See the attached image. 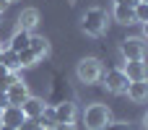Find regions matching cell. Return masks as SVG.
<instances>
[{
    "label": "cell",
    "mask_w": 148,
    "mask_h": 130,
    "mask_svg": "<svg viewBox=\"0 0 148 130\" xmlns=\"http://www.w3.org/2000/svg\"><path fill=\"white\" fill-rule=\"evenodd\" d=\"M107 10L104 8H88L86 13H83V18H81V29H83V34H88V36H101L104 31H107Z\"/></svg>",
    "instance_id": "1"
},
{
    "label": "cell",
    "mask_w": 148,
    "mask_h": 130,
    "mask_svg": "<svg viewBox=\"0 0 148 130\" xmlns=\"http://www.w3.org/2000/svg\"><path fill=\"white\" fill-rule=\"evenodd\" d=\"M23 120H26V117H23L21 107H10V104H5V107H3V112H0V125H8V128H18Z\"/></svg>",
    "instance_id": "7"
},
{
    "label": "cell",
    "mask_w": 148,
    "mask_h": 130,
    "mask_svg": "<svg viewBox=\"0 0 148 130\" xmlns=\"http://www.w3.org/2000/svg\"><path fill=\"white\" fill-rule=\"evenodd\" d=\"M0 130H18V128H8V125H0Z\"/></svg>",
    "instance_id": "25"
},
{
    "label": "cell",
    "mask_w": 148,
    "mask_h": 130,
    "mask_svg": "<svg viewBox=\"0 0 148 130\" xmlns=\"http://www.w3.org/2000/svg\"><path fill=\"white\" fill-rule=\"evenodd\" d=\"M101 130H133V125L130 122H107Z\"/></svg>",
    "instance_id": "19"
},
{
    "label": "cell",
    "mask_w": 148,
    "mask_h": 130,
    "mask_svg": "<svg viewBox=\"0 0 148 130\" xmlns=\"http://www.w3.org/2000/svg\"><path fill=\"white\" fill-rule=\"evenodd\" d=\"M55 107V120L57 122H75V104L73 102H57Z\"/></svg>",
    "instance_id": "9"
},
{
    "label": "cell",
    "mask_w": 148,
    "mask_h": 130,
    "mask_svg": "<svg viewBox=\"0 0 148 130\" xmlns=\"http://www.w3.org/2000/svg\"><path fill=\"white\" fill-rule=\"evenodd\" d=\"M112 3H114V5H135L138 0H112Z\"/></svg>",
    "instance_id": "21"
},
{
    "label": "cell",
    "mask_w": 148,
    "mask_h": 130,
    "mask_svg": "<svg viewBox=\"0 0 148 130\" xmlns=\"http://www.w3.org/2000/svg\"><path fill=\"white\" fill-rule=\"evenodd\" d=\"M52 130H75V122H57Z\"/></svg>",
    "instance_id": "20"
},
{
    "label": "cell",
    "mask_w": 148,
    "mask_h": 130,
    "mask_svg": "<svg viewBox=\"0 0 148 130\" xmlns=\"http://www.w3.org/2000/svg\"><path fill=\"white\" fill-rule=\"evenodd\" d=\"M29 50L42 60V57H47V52H49V42H47L44 36H34V34H31V39H29Z\"/></svg>",
    "instance_id": "15"
},
{
    "label": "cell",
    "mask_w": 148,
    "mask_h": 130,
    "mask_svg": "<svg viewBox=\"0 0 148 130\" xmlns=\"http://www.w3.org/2000/svg\"><path fill=\"white\" fill-rule=\"evenodd\" d=\"M3 107H5V104H3V102H0V112H3Z\"/></svg>",
    "instance_id": "27"
},
{
    "label": "cell",
    "mask_w": 148,
    "mask_h": 130,
    "mask_svg": "<svg viewBox=\"0 0 148 130\" xmlns=\"http://www.w3.org/2000/svg\"><path fill=\"white\" fill-rule=\"evenodd\" d=\"M101 81H104V86H107V91L109 94H125L127 91V86H130V78L125 76V70L122 68H112V70H107V73H101Z\"/></svg>",
    "instance_id": "4"
},
{
    "label": "cell",
    "mask_w": 148,
    "mask_h": 130,
    "mask_svg": "<svg viewBox=\"0 0 148 130\" xmlns=\"http://www.w3.org/2000/svg\"><path fill=\"white\" fill-rule=\"evenodd\" d=\"M0 102L5 104V86H0Z\"/></svg>",
    "instance_id": "24"
},
{
    "label": "cell",
    "mask_w": 148,
    "mask_h": 130,
    "mask_svg": "<svg viewBox=\"0 0 148 130\" xmlns=\"http://www.w3.org/2000/svg\"><path fill=\"white\" fill-rule=\"evenodd\" d=\"M120 52L125 60H143L146 57V39L143 36H127V39H122Z\"/></svg>",
    "instance_id": "5"
},
{
    "label": "cell",
    "mask_w": 148,
    "mask_h": 130,
    "mask_svg": "<svg viewBox=\"0 0 148 130\" xmlns=\"http://www.w3.org/2000/svg\"><path fill=\"white\" fill-rule=\"evenodd\" d=\"M34 130H44V128H39V125H36V128H34Z\"/></svg>",
    "instance_id": "28"
},
{
    "label": "cell",
    "mask_w": 148,
    "mask_h": 130,
    "mask_svg": "<svg viewBox=\"0 0 148 130\" xmlns=\"http://www.w3.org/2000/svg\"><path fill=\"white\" fill-rule=\"evenodd\" d=\"M0 47H3V44H0Z\"/></svg>",
    "instance_id": "31"
},
{
    "label": "cell",
    "mask_w": 148,
    "mask_h": 130,
    "mask_svg": "<svg viewBox=\"0 0 148 130\" xmlns=\"http://www.w3.org/2000/svg\"><path fill=\"white\" fill-rule=\"evenodd\" d=\"M36 63H39V57H36V55H34L29 47L18 52V65H21V68H34Z\"/></svg>",
    "instance_id": "17"
},
{
    "label": "cell",
    "mask_w": 148,
    "mask_h": 130,
    "mask_svg": "<svg viewBox=\"0 0 148 130\" xmlns=\"http://www.w3.org/2000/svg\"><path fill=\"white\" fill-rule=\"evenodd\" d=\"M29 39H31V31L16 29V34H13V36H10V42H8V47H10L13 52H21V50H26V47H29Z\"/></svg>",
    "instance_id": "14"
},
{
    "label": "cell",
    "mask_w": 148,
    "mask_h": 130,
    "mask_svg": "<svg viewBox=\"0 0 148 130\" xmlns=\"http://www.w3.org/2000/svg\"><path fill=\"white\" fill-rule=\"evenodd\" d=\"M8 73H10V70H8V68H3V65H0V83H3V78H5V76H8Z\"/></svg>",
    "instance_id": "22"
},
{
    "label": "cell",
    "mask_w": 148,
    "mask_h": 130,
    "mask_svg": "<svg viewBox=\"0 0 148 130\" xmlns=\"http://www.w3.org/2000/svg\"><path fill=\"white\" fill-rule=\"evenodd\" d=\"M122 70L130 81H146V63L143 60H127V65Z\"/></svg>",
    "instance_id": "11"
},
{
    "label": "cell",
    "mask_w": 148,
    "mask_h": 130,
    "mask_svg": "<svg viewBox=\"0 0 148 130\" xmlns=\"http://www.w3.org/2000/svg\"><path fill=\"white\" fill-rule=\"evenodd\" d=\"M138 3H140V0H138Z\"/></svg>",
    "instance_id": "30"
},
{
    "label": "cell",
    "mask_w": 148,
    "mask_h": 130,
    "mask_svg": "<svg viewBox=\"0 0 148 130\" xmlns=\"http://www.w3.org/2000/svg\"><path fill=\"white\" fill-rule=\"evenodd\" d=\"M101 73H104V68H101V60H96V57H83L75 65V76L81 83H96V81H101Z\"/></svg>",
    "instance_id": "3"
},
{
    "label": "cell",
    "mask_w": 148,
    "mask_h": 130,
    "mask_svg": "<svg viewBox=\"0 0 148 130\" xmlns=\"http://www.w3.org/2000/svg\"><path fill=\"white\" fill-rule=\"evenodd\" d=\"M112 16L117 23H135V13H133V5H114L112 8Z\"/></svg>",
    "instance_id": "13"
},
{
    "label": "cell",
    "mask_w": 148,
    "mask_h": 130,
    "mask_svg": "<svg viewBox=\"0 0 148 130\" xmlns=\"http://www.w3.org/2000/svg\"><path fill=\"white\" fill-rule=\"evenodd\" d=\"M0 60H3V47H0Z\"/></svg>",
    "instance_id": "26"
},
{
    "label": "cell",
    "mask_w": 148,
    "mask_h": 130,
    "mask_svg": "<svg viewBox=\"0 0 148 130\" xmlns=\"http://www.w3.org/2000/svg\"><path fill=\"white\" fill-rule=\"evenodd\" d=\"M8 3H13V0H8Z\"/></svg>",
    "instance_id": "29"
},
{
    "label": "cell",
    "mask_w": 148,
    "mask_h": 130,
    "mask_svg": "<svg viewBox=\"0 0 148 130\" xmlns=\"http://www.w3.org/2000/svg\"><path fill=\"white\" fill-rule=\"evenodd\" d=\"M8 5H10L8 0H0V13H5V8H8Z\"/></svg>",
    "instance_id": "23"
},
{
    "label": "cell",
    "mask_w": 148,
    "mask_h": 130,
    "mask_svg": "<svg viewBox=\"0 0 148 130\" xmlns=\"http://www.w3.org/2000/svg\"><path fill=\"white\" fill-rule=\"evenodd\" d=\"M0 65L8 68V70H21V65H18V52H13L10 47H5V50H3V60H0Z\"/></svg>",
    "instance_id": "16"
},
{
    "label": "cell",
    "mask_w": 148,
    "mask_h": 130,
    "mask_svg": "<svg viewBox=\"0 0 148 130\" xmlns=\"http://www.w3.org/2000/svg\"><path fill=\"white\" fill-rule=\"evenodd\" d=\"M42 109H44V99H39V96H26L23 99V104H21V112H23V117H31V120H36L39 115H42Z\"/></svg>",
    "instance_id": "8"
},
{
    "label": "cell",
    "mask_w": 148,
    "mask_h": 130,
    "mask_svg": "<svg viewBox=\"0 0 148 130\" xmlns=\"http://www.w3.org/2000/svg\"><path fill=\"white\" fill-rule=\"evenodd\" d=\"M36 23H39V10H36V8H23L21 16H18V29H23V31H34Z\"/></svg>",
    "instance_id": "10"
},
{
    "label": "cell",
    "mask_w": 148,
    "mask_h": 130,
    "mask_svg": "<svg viewBox=\"0 0 148 130\" xmlns=\"http://www.w3.org/2000/svg\"><path fill=\"white\" fill-rule=\"evenodd\" d=\"M107 122H112V112L107 104H91L83 112V125L88 130H101Z\"/></svg>",
    "instance_id": "2"
},
{
    "label": "cell",
    "mask_w": 148,
    "mask_h": 130,
    "mask_svg": "<svg viewBox=\"0 0 148 130\" xmlns=\"http://www.w3.org/2000/svg\"><path fill=\"white\" fill-rule=\"evenodd\" d=\"M133 13H135V23H148V0H140L133 5Z\"/></svg>",
    "instance_id": "18"
},
{
    "label": "cell",
    "mask_w": 148,
    "mask_h": 130,
    "mask_svg": "<svg viewBox=\"0 0 148 130\" xmlns=\"http://www.w3.org/2000/svg\"><path fill=\"white\" fill-rule=\"evenodd\" d=\"M133 102H146V96H148V83L146 81H130V86H127V91H125Z\"/></svg>",
    "instance_id": "12"
},
{
    "label": "cell",
    "mask_w": 148,
    "mask_h": 130,
    "mask_svg": "<svg viewBox=\"0 0 148 130\" xmlns=\"http://www.w3.org/2000/svg\"><path fill=\"white\" fill-rule=\"evenodd\" d=\"M26 96H29V89L23 81H16L13 86L5 89V104H10V107H21Z\"/></svg>",
    "instance_id": "6"
}]
</instances>
